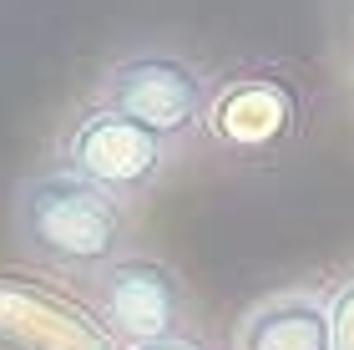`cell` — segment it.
Returning <instances> with one entry per match:
<instances>
[{
  "label": "cell",
  "mask_w": 354,
  "mask_h": 350,
  "mask_svg": "<svg viewBox=\"0 0 354 350\" xmlns=\"http://www.w3.org/2000/svg\"><path fill=\"white\" fill-rule=\"evenodd\" d=\"M0 350H122V345L71 295L21 274H0Z\"/></svg>",
  "instance_id": "6"
},
{
  "label": "cell",
  "mask_w": 354,
  "mask_h": 350,
  "mask_svg": "<svg viewBox=\"0 0 354 350\" xmlns=\"http://www.w3.org/2000/svg\"><path fill=\"white\" fill-rule=\"evenodd\" d=\"M213 91L218 76L167 46H142L117 61H106L96 76V97L111 112L142 122L147 132H157L172 148H187L192 137L207 132V112H213Z\"/></svg>",
  "instance_id": "2"
},
{
  "label": "cell",
  "mask_w": 354,
  "mask_h": 350,
  "mask_svg": "<svg viewBox=\"0 0 354 350\" xmlns=\"http://www.w3.org/2000/svg\"><path fill=\"white\" fill-rule=\"evenodd\" d=\"M132 203L96 188L71 168H36L10 193V234L41 269L91 279L111 259L132 254Z\"/></svg>",
  "instance_id": "1"
},
{
  "label": "cell",
  "mask_w": 354,
  "mask_h": 350,
  "mask_svg": "<svg viewBox=\"0 0 354 350\" xmlns=\"http://www.w3.org/2000/svg\"><path fill=\"white\" fill-rule=\"evenodd\" d=\"M228 350H334L329 335V299L319 290H279L238 315Z\"/></svg>",
  "instance_id": "7"
},
{
  "label": "cell",
  "mask_w": 354,
  "mask_h": 350,
  "mask_svg": "<svg viewBox=\"0 0 354 350\" xmlns=\"http://www.w3.org/2000/svg\"><path fill=\"white\" fill-rule=\"evenodd\" d=\"M56 157H61V168L82 173V178H91L96 188L137 203V198L157 193V183L167 178L177 148L162 142L157 132H147L142 122L111 112L102 102H91L66 122Z\"/></svg>",
  "instance_id": "4"
},
{
  "label": "cell",
  "mask_w": 354,
  "mask_h": 350,
  "mask_svg": "<svg viewBox=\"0 0 354 350\" xmlns=\"http://www.w3.org/2000/svg\"><path fill=\"white\" fill-rule=\"evenodd\" d=\"M324 299H329V335H334V350H354V269H344V274L329 284Z\"/></svg>",
  "instance_id": "8"
},
{
  "label": "cell",
  "mask_w": 354,
  "mask_h": 350,
  "mask_svg": "<svg viewBox=\"0 0 354 350\" xmlns=\"http://www.w3.org/2000/svg\"><path fill=\"white\" fill-rule=\"evenodd\" d=\"M127 350H207L203 330H192V335H167V340H147V345H127Z\"/></svg>",
  "instance_id": "9"
},
{
  "label": "cell",
  "mask_w": 354,
  "mask_h": 350,
  "mask_svg": "<svg viewBox=\"0 0 354 350\" xmlns=\"http://www.w3.org/2000/svg\"><path fill=\"white\" fill-rule=\"evenodd\" d=\"M299 91L283 76H233L218 82L207 137L233 157H279L299 132Z\"/></svg>",
  "instance_id": "5"
},
{
  "label": "cell",
  "mask_w": 354,
  "mask_h": 350,
  "mask_svg": "<svg viewBox=\"0 0 354 350\" xmlns=\"http://www.w3.org/2000/svg\"><path fill=\"white\" fill-rule=\"evenodd\" d=\"M82 284H86V310L106 325V335L122 350L198 330L192 325V295L167 259L122 254Z\"/></svg>",
  "instance_id": "3"
}]
</instances>
